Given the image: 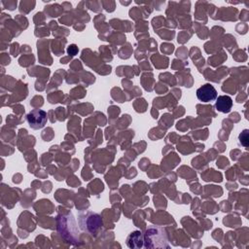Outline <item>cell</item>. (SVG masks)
Here are the masks:
<instances>
[{
  "label": "cell",
  "instance_id": "cell-3",
  "mask_svg": "<svg viewBox=\"0 0 249 249\" xmlns=\"http://www.w3.org/2000/svg\"><path fill=\"white\" fill-rule=\"evenodd\" d=\"M196 97L201 102H210L217 98V90L211 84H204L196 89Z\"/></svg>",
  "mask_w": 249,
  "mask_h": 249
},
{
  "label": "cell",
  "instance_id": "cell-5",
  "mask_svg": "<svg viewBox=\"0 0 249 249\" xmlns=\"http://www.w3.org/2000/svg\"><path fill=\"white\" fill-rule=\"evenodd\" d=\"M232 107V99L229 95H220L218 96L215 108L217 111L222 113H229Z\"/></svg>",
  "mask_w": 249,
  "mask_h": 249
},
{
  "label": "cell",
  "instance_id": "cell-2",
  "mask_svg": "<svg viewBox=\"0 0 249 249\" xmlns=\"http://www.w3.org/2000/svg\"><path fill=\"white\" fill-rule=\"evenodd\" d=\"M79 224L83 231L92 234L95 233L102 225L100 216L97 213L93 212H87L84 215H81L79 219Z\"/></svg>",
  "mask_w": 249,
  "mask_h": 249
},
{
  "label": "cell",
  "instance_id": "cell-6",
  "mask_svg": "<svg viewBox=\"0 0 249 249\" xmlns=\"http://www.w3.org/2000/svg\"><path fill=\"white\" fill-rule=\"evenodd\" d=\"M142 241V234L140 231H133L131 232L127 239H126V244L128 245V247L130 248H140L142 247L141 242Z\"/></svg>",
  "mask_w": 249,
  "mask_h": 249
},
{
  "label": "cell",
  "instance_id": "cell-1",
  "mask_svg": "<svg viewBox=\"0 0 249 249\" xmlns=\"http://www.w3.org/2000/svg\"><path fill=\"white\" fill-rule=\"evenodd\" d=\"M145 248H169L166 231L158 226L149 227L144 233Z\"/></svg>",
  "mask_w": 249,
  "mask_h": 249
},
{
  "label": "cell",
  "instance_id": "cell-4",
  "mask_svg": "<svg viewBox=\"0 0 249 249\" xmlns=\"http://www.w3.org/2000/svg\"><path fill=\"white\" fill-rule=\"evenodd\" d=\"M27 121L32 128L38 129L45 125L47 115L43 110H33L27 115Z\"/></svg>",
  "mask_w": 249,
  "mask_h": 249
}]
</instances>
